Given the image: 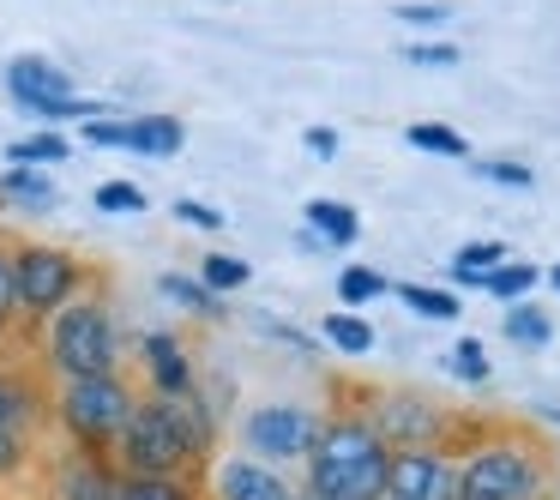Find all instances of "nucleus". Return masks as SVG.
<instances>
[{"mask_svg": "<svg viewBox=\"0 0 560 500\" xmlns=\"http://www.w3.org/2000/svg\"><path fill=\"white\" fill-rule=\"evenodd\" d=\"M211 404L194 392L182 398H158V392H139L127 428L115 434V446L103 452L115 476H199L211 446Z\"/></svg>", "mask_w": 560, "mask_h": 500, "instance_id": "f257e3e1", "label": "nucleus"}, {"mask_svg": "<svg viewBox=\"0 0 560 500\" xmlns=\"http://www.w3.org/2000/svg\"><path fill=\"white\" fill-rule=\"evenodd\" d=\"M386 464H392V446L368 422V410H331L302 458L295 500H380Z\"/></svg>", "mask_w": 560, "mask_h": 500, "instance_id": "f03ea898", "label": "nucleus"}, {"mask_svg": "<svg viewBox=\"0 0 560 500\" xmlns=\"http://www.w3.org/2000/svg\"><path fill=\"white\" fill-rule=\"evenodd\" d=\"M446 500H555V458L530 434H482L452 458Z\"/></svg>", "mask_w": 560, "mask_h": 500, "instance_id": "7ed1b4c3", "label": "nucleus"}, {"mask_svg": "<svg viewBox=\"0 0 560 500\" xmlns=\"http://www.w3.org/2000/svg\"><path fill=\"white\" fill-rule=\"evenodd\" d=\"M43 368L55 380H91V374H127V338L115 302L103 290H79L67 307L43 319Z\"/></svg>", "mask_w": 560, "mask_h": 500, "instance_id": "20e7f679", "label": "nucleus"}, {"mask_svg": "<svg viewBox=\"0 0 560 500\" xmlns=\"http://www.w3.org/2000/svg\"><path fill=\"white\" fill-rule=\"evenodd\" d=\"M139 404V386L127 374H91V380H55V398H49V416L61 422V434L73 440L79 452H109L115 434L127 428Z\"/></svg>", "mask_w": 560, "mask_h": 500, "instance_id": "39448f33", "label": "nucleus"}, {"mask_svg": "<svg viewBox=\"0 0 560 500\" xmlns=\"http://www.w3.org/2000/svg\"><path fill=\"white\" fill-rule=\"evenodd\" d=\"M319 422H326V410H314V404H302V398L247 404L242 422H235V452H247V458H259V464H278V470H302Z\"/></svg>", "mask_w": 560, "mask_h": 500, "instance_id": "423d86ee", "label": "nucleus"}, {"mask_svg": "<svg viewBox=\"0 0 560 500\" xmlns=\"http://www.w3.org/2000/svg\"><path fill=\"white\" fill-rule=\"evenodd\" d=\"M91 283L85 259H73L67 247H43L25 242L13 247V295H19V319H49L55 307H67L79 290Z\"/></svg>", "mask_w": 560, "mask_h": 500, "instance_id": "0eeeda50", "label": "nucleus"}, {"mask_svg": "<svg viewBox=\"0 0 560 500\" xmlns=\"http://www.w3.org/2000/svg\"><path fill=\"white\" fill-rule=\"evenodd\" d=\"M7 97L19 103V109H31L37 121H91V115H103L97 103L73 97V73L55 61H43V55H13L7 61Z\"/></svg>", "mask_w": 560, "mask_h": 500, "instance_id": "6e6552de", "label": "nucleus"}, {"mask_svg": "<svg viewBox=\"0 0 560 500\" xmlns=\"http://www.w3.org/2000/svg\"><path fill=\"white\" fill-rule=\"evenodd\" d=\"M43 392L31 386V374H19L13 362H0V482L25 470L31 446H37L43 428Z\"/></svg>", "mask_w": 560, "mask_h": 500, "instance_id": "1a4fd4ad", "label": "nucleus"}, {"mask_svg": "<svg viewBox=\"0 0 560 500\" xmlns=\"http://www.w3.org/2000/svg\"><path fill=\"white\" fill-rule=\"evenodd\" d=\"M206 482H199V495L206 500H295V476L278 470V464H259L247 458V452H211L206 458Z\"/></svg>", "mask_w": 560, "mask_h": 500, "instance_id": "9d476101", "label": "nucleus"}, {"mask_svg": "<svg viewBox=\"0 0 560 500\" xmlns=\"http://www.w3.org/2000/svg\"><path fill=\"white\" fill-rule=\"evenodd\" d=\"M368 422L386 434V446H446L452 422L434 410V398H422V392H380L374 410H368Z\"/></svg>", "mask_w": 560, "mask_h": 500, "instance_id": "9b49d317", "label": "nucleus"}, {"mask_svg": "<svg viewBox=\"0 0 560 500\" xmlns=\"http://www.w3.org/2000/svg\"><path fill=\"white\" fill-rule=\"evenodd\" d=\"M452 495V452L446 446H398L386 464L380 500H446Z\"/></svg>", "mask_w": 560, "mask_h": 500, "instance_id": "f8f14e48", "label": "nucleus"}, {"mask_svg": "<svg viewBox=\"0 0 560 500\" xmlns=\"http://www.w3.org/2000/svg\"><path fill=\"white\" fill-rule=\"evenodd\" d=\"M133 350H139V368H145V392H158V398H182V392L199 386L194 356H187V344L175 338V332H145Z\"/></svg>", "mask_w": 560, "mask_h": 500, "instance_id": "ddd939ff", "label": "nucleus"}, {"mask_svg": "<svg viewBox=\"0 0 560 500\" xmlns=\"http://www.w3.org/2000/svg\"><path fill=\"white\" fill-rule=\"evenodd\" d=\"M55 500H115V470L97 452H73L55 476Z\"/></svg>", "mask_w": 560, "mask_h": 500, "instance_id": "4468645a", "label": "nucleus"}, {"mask_svg": "<svg viewBox=\"0 0 560 500\" xmlns=\"http://www.w3.org/2000/svg\"><path fill=\"white\" fill-rule=\"evenodd\" d=\"M307 235L319 247H350L362 235V218H355L343 199H307Z\"/></svg>", "mask_w": 560, "mask_h": 500, "instance_id": "2eb2a0df", "label": "nucleus"}, {"mask_svg": "<svg viewBox=\"0 0 560 500\" xmlns=\"http://www.w3.org/2000/svg\"><path fill=\"white\" fill-rule=\"evenodd\" d=\"M187 146L182 121L175 115H133L127 121V151H145V158H175Z\"/></svg>", "mask_w": 560, "mask_h": 500, "instance_id": "dca6fc26", "label": "nucleus"}, {"mask_svg": "<svg viewBox=\"0 0 560 500\" xmlns=\"http://www.w3.org/2000/svg\"><path fill=\"white\" fill-rule=\"evenodd\" d=\"M115 500H206L194 476H115Z\"/></svg>", "mask_w": 560, "mask_h": 500, "instance_id": "f3484780", "label": "nucleus"}, {"mask_svg": "<svg viewBox=\"0 0 560 500\" xmlns=\"http://www.w3.org/2000/svg\"><path fill=\"white\" fill-rule=\"evenodd\" d=\"M0 194L13 199V206H25V211H49L55 199H61L49 175H43V170H25V163H13V170L0 175Z\"/></svg>", "mask_w": 560, "mask_h": 500, "instance_id": "a211bd4d", "label": "nucleus"}, {"mask_svg": "<svg viewBox=\"0 0 560 500\" xmlns=\"http://www.w3.org/2000/svg\"><path fill=\"white\" fill-rule=\"evenodd\" d=\"M158 290L170 295L175 307H187V314H199V319H223V314H230V307H223V295H211L199 278H182V271H163V278H158Z\"/></svg>", "mask_w": 560, "mask_h": 500, "instance_id": "6ab92c4d", "label": "nucleus"}, {"mask_svg": "<svg viewBox=\"0 0 560 500\" xmlns=\"http://www.w3.org/2000/svg\"><path fill=\"white\" fill-rule=\"evenodd\" d=\"M536 283H542V271H536L530 259H500L494 271H482V290L500 295V302H524Z\"/></svg>", "mask_w": 560, "mask_h": 500, "instance_id": "aec40b11", "label": "nucleus"}, {"mask_svg": "<svg viewBox=\"0 0 560 500\" xmlns=\"http://www.w3.org/2000/svg\"><path fill=\"white\" fill-rule=\"evenodd\" d=\"M500 332H506L512 344H524V350H542V344L555 338V319H548L542 307H530V302H512L506 319H500Z\"/></svg>", "mask_w": 560, "mask_h": 500, "instance_id": "412c9836", "label": "nucleus"}, {"mask_svg": "<svg viewBox=\"0 0 560 500\" xmlns=\"http://www.w3.org/2000/svg\"><path fill=\"white\" fill-rule=\"evenodd\" d=\"M319 332H326V344H338L343 356H368V350H374V326H368L362 314H350V307L326 314V319H319Z\"/></svg>", "mask_w": 560, "mask_h": 500, "instance_id": "4be33fe9", "label": "nucleus"}, {"mask_svg": "<svg viewBox=\"0 0 560 500\" xmlns=\"http://www.w3.org/2000/svg\"><path fill=\"white\" fill-rule=\"evenodd\" d=\"M67 158H73L67 133H31V139H13V146H7V163H25V170H43V163H67Z\"/></svg>", "mask_w": 560, "mask_h": 500, "instance_id": "5701e85b", "label": "nucleus"}, {"mask_svg": "<svg viewBox=\"0 0 560 500\" xmlns=\"http://www.w3.org/2000/svg\"><path fill=\"white\" fill-rule=\"evenodd\" d=\"M398 295H404V307H416L422 319H458L464 314V302L452 290H434V283H398Z\"/></svg>", "mask_w": 560, "mask_h": 500, "instance_id": "b1692460", "label": "nucleus"}, {"mask_svg": "<svg viewBox=\"0 0 560 500\" xmlns=\"http://www.w3.org/2000/svg\"><path fill=\"white\" fill-rule=\"evenodd\" d=\"M386 290H392V283L380 278L374 266H343V271H338V302H343V307H368V302H380Z\"/></svg>", "mask_w": 560, "mask_h": 500, "instance_id": "393cba45", "label": "nucleus"}, {"mask_svg": "<svg viewBox=\"0 0 560 500\" xmlns=\"http://www.w3.org/2000/svg\"><path fill=\"white\" fill-rule=\"evenodd\" d=\"M247 278H254V266H247V259H235V254H206V266H199V283H206L211 295L242 290Z\"/></svg>", "mask_w": 560, "mask_h": 500, "instance_id": "a878e982", "label": "nucleus"}, {"mask_svg": "<svg viewBox=\"0 0 560 500\" xmlns=\"http://www.w3.org/2000/svg\"><path fill=\"white\" fill-rule=\"evenodd\" d=\"M404 139H410L416 151H434V158H470L464 133H452V127H410Z\"/></svg>", "mask_w": 560, "mask_h": 500, "instance_id": "bb28decb", "label": "nucleus"}, {"mask_svg": "<svg viewBox=\"0 0 560 500\" xmlns=\"http://www.w3.org/2000/svg\"><path fill=\"white\" fill-rule=\"evenodd\" d=\"M500 259H506V242H464L458 259H452V271H476V278H482V271H494Z\"/></svg>", "mask_w": 560, "mask_h": 500, "instance_id": "cd10ccee", "label": "nucleus"}, {"mask_svg": "<svg viewBox=\"0 0 560 500\" xmlns=\"http://www.w3.org/2000/svg\"><path fill=\"white\" fill-rule=\"evenodd\" d=\"M446 368H452L458 380H470V386H482V380H488V356H482V344H476V338H464L458 350L446 356Z\"/></svg>", "mask_w": 560, "mask_h": 500, "instance_id": "c85d7f7f", "label": "nucleus"}, {"mask_svg": "<svg viewBox=\"0 0 560 500\" xmlns=\"http://www.w3.org/2000/svg\"><path fill=\"white\" fill-rule=\"evenodd\" d=\"M97 211H145V187H133V182H103V187H97Z\"/></svg>", "mask_w": 560, "mask_h": 500, "instance_id": "c756f323", "label": "nucleus"}, {"mask_svg": "<svg viewBox=\"0 0 560 500\" xmlns=\"http://www.w3.org/2000/svg\"><path fill=\"white\" fill-rule=\"evenodd\" d=\"M19 326V295H13V247H0V338Z\"/></svg>", "mask_w": 560, "mask_h": 500, "instance_id": "7c9ffc66", "label": "nucleus"}, {"mask_svg": "<svg viewBox=\"0 0 560 500\" xmlns=\"http://www.w3.org/2000/svg\"><path fill=\"white\" fill-rule=\"evenodd\" d=\"M398 19L410 31H440V25H446V7H440V0H404Z\"/></svg>", "mask_w": 560, "mask_h": 500, "instance_id": "2f4dec72", "label": "nucleus"}, {"mask_svg": "<svg viewBox=\"0 0 560 500\" xmlns=\"http://www.w3.org/2000/svg\"><path fill=\"white\" fill-rule=\"evenodd\" d=\"M404 61H410V67H452V61H458V49H452V43H410Z\"/></svg>", "mask_w": 560, "mask_h": 500, "instance_id": "473e14b6", "label": "nucleus"}, {"mask_svg": "<svg viewBox=\"0 0 560 500\" xmlns=\"http://www.w3.org/2000/svg\"><path fill=\"white\" fill-rule=\"evenodd\" d=\"M175 218H182V223H194V230H223V211L199 206V199H175Z\"/></svg>", "mask_w": 560, "mask_h": 500, "instance_id": "72a5a7b5", "label": "nucleus"}, {"mask_svg": "<svg viewBox=\"0 0 560 500\" xmlns=\"http://www.w3.org/2000/svg\"><path fill=\"white\" fill-rule=\"evenodd\" d=\"M85 139H91V146H121L127 151V121H103V115H91Z\"/></svg>", "mask_w": 560, "mask_h": 500, "instance_id": "f704fd0d", "label": "nucleus"}, {"mask_svg": "<svg viewBox=\"0 0 560 500\" xmlns=\"http://www.w3.org/2000/svg\"><path fill=\"white\" fill-rule=\"evenodd\" d=\"M476 170H482L488 182H500V187H530V182H536L524 163H476Z\"/></svg>", "mask_w": 560, "mask_h": 500, "instance_id": "c9c22d12", "label": "nucleus"}, {"mask_svg": "<svg viewBox=\"0 0 560 500\" xmlns=\"http://www.w3.org/2000/svg\"><path fill=\"white\" fill-rule=\"evenodd\" d=\"M302 146L314 151V158H338V133H331V127H307Z\"/></svg>", "mask_w": 560, "mask_h": 500, "instance_id": "e433bc0d", "label": "nucleus"}, {"mask_svg": "<svg viewBox=\"0 0 560 500\" xmlns=\"http://www.w3.org/2000/svg\"><path fill=\"white\" fill-rule=\"evenodd\" d=\"M542 278H548V283H555V290H560V266H555V271H542Z\"/></svg>", "mask_w": 560, "mask_h": 500, "instance_id": "4c0bfd02", "label": "nucleus"}, {"mask_svg": "<svg viewBox=\"0 0 560 500\" xmlns=\"http://www.w3.org/2000/svg\"><path fill=\"white\" fill-rule=\"evenodd\" d=\"M542 416H548V422H560V410H542Z\"/></svg>", "mask_w": 560, "mask_h": 500, "instance_id": "58836bf2", "label": "nucleus"}]
</instances>
